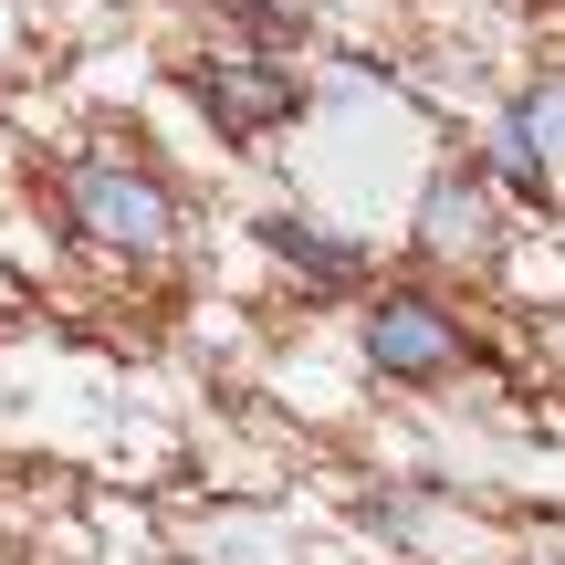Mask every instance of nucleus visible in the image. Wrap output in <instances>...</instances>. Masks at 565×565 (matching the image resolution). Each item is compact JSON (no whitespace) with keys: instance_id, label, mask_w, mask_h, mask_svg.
<instances>
[{"instance_id":"obj_5","label":"nucleus","mask_w":565,"mask_h":565,"mask_svg":"<svg viewBox=\"0 0 565 565\" xmlns=\"http://www.w3.org/2000/svg\"><path fill=\"white\" fill-rule=\"evenodd\" d=\"M482 221H492L482 179H440V189L419 200V242H429V252H482V242H492Z\"/></svg>"},{"instance_id":"obj_3","label":"nucleus","mask_w":565,"mask_h":565,"mask_svg":"<svg viewBox=\"0 0 565 565\" xmlns=\"http://www.w3.org/2000/svg\"><path fill=\"white\" fill-rule=\"evenodd\" d=\"M366 366L377 377H450L461 366V324L429 294H387V303H366Z\"/></svg>"},{"instance_id":"obj_1","label":"nucleus","mask_w":565,"mask_h":565,"mask_svg":"<svg viewBox=\"0 0 565 565\" xmlns=\"http://www.w3.org/2000/svg\"><path fill=\"white\" fill-rule=\"evenodd\" d=\"M63 200H74V231L105 242V252H158L168 231H179V200H168L137 158H116V147H84V158L63 168Z\"/></svg>"},{"instance_id":"obj_2","label":"nucleus","mask_w":565,"mask_h":565,"mask_svg":"<svg viewBox=\"0 0 565 565\" xmlns=\"http://www.w3.org/2000/svg\"><path fill=\"white\" fill-rule=\"evenodd\" d=\"M189 105H200L231 147H252V137H273V126L303 105V74L282 53H200L189 63Z\"/></svg>"},{"instance_id":"obj_7","label":"nucleus","mask_w":565,"mask_h":565,"mask_svg":"<svg viewBox=\"0 0 565 565\" xmlns=\"http://www.w3.org/2000/svg\"><path fill=\"white\" fill-rule=\"evenodd\" d=\"M513 126H524L545 158H565V74H545V84H524L513 95Z\"/></svg>"},{"instance_id":"obj_8","label":"nucleus","mask_w":565,"mask_h":565,"mask_svg":"<svg viewBox=\"0 0 565 565\" xmlns=\"http://www.w3.org/2000/svg\"><path fill=\"white\" fill-rule=\"evenodd\" d=\"M221 21H231V32H252L263 53H294V42H303V21L282 11V0H221Z\"/></svg>"},{"instance_id":"obj_4","label":"nucleus","mask_w":565,"mask_h":565,"mask_svg":"<svg viewBox=\"0 0 565 565\" xmlns=\"http://www.w3.org/2000/svg\"><path fill=\"white\" fill-rule=\"evenodd\" d=\"M263 252H273V263H294L303 282H324V294H345V282L366 273V252L335 242L324 221H303V210H263Z\"/></svg>"},{"instance_id":"obj_6","label":"nucleus","mask_w":565,"mask_h":565,"mask_svg":"<svg viewBox=\"0 0 565 565\" xmlns=\"http://www.w3.org/2000/svg\"><path fill=\"white\" fill-rule=\"evenodd\" d=\"M482 179L503 189V200H534V210L555 200V158H545V147H534V137H524L513 116L492 126V147H482Z\"/></svg>"}]
</instances>
